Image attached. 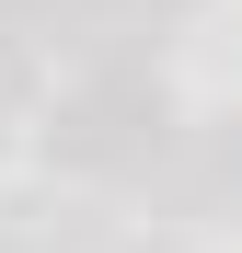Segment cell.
I'll return each instance as SVG.
<instances>
[{"label": "cell", "instance_id": "6da1fadb", "mask_svg": "<svg viewBox=\"0 0 242 253\" xmlns=\"http://www.w3.org/2000/svg\"><path fill=\"white\" fill-rule=\"evenodd\" d=\"M47 150L69 173H150L173 150V104L150 69H81V92L47 115Z\"/></svg>", "mask_w": 242, "mask_h": 253}]
</instances>
